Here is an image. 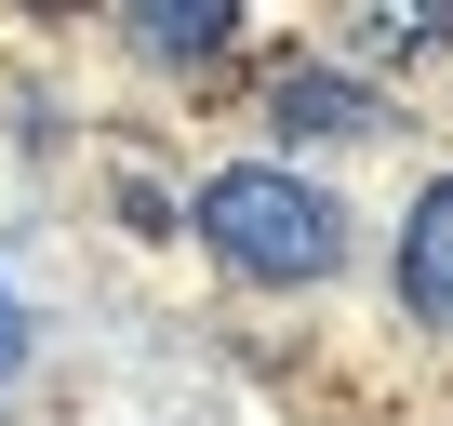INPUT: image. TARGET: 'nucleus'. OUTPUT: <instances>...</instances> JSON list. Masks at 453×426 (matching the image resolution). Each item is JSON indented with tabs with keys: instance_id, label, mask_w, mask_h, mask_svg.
<instances>
[{
	"instance_id": "f257e3e1",
	"label": "nucleus",
	"mask_w": 453,
	"mask_h": 426,
	"mask_svg": "<svg viewBox=\"0 0 453 426\" xmlns=\"http://www.w3.org/2000/svg\"><path fill=\"white\" fill-rule=\"evenodd\" d=\"M200 240L241 267V280H267V293H307V280L347 267V213H334V186H307L280 160H226L200 186Z\"/></svg>"
},
{
	"instance_id": "f03ea898",
	"label": "nucleus",
	"mask_w": 453,
	"mask_h": 426,
	"mask_svg": "<svg viewBox=\"0 0 453 426\" xmlns=\"http://www.w3.org/2000/svg\"><path fill=\"white\" fill-rule=\"evenodd\" d=\"M267 120H280L294 147H347V133H373L387 107H373V80H360V67H280Z\"/></svg>"
},
{
	"instance_id": "7ed1b4c3",
	"label": "nucleus",
	"mask_w": 453,
	"mask_h": 426,
	"mask_svg": "<svg viewBox=\"0 0 453 426\" xmlns=\"http://www.w3.org/2000/svg\"><path fill=\"white\" fill-rule=\"evenodd\" d=\"M400 307L413 320H453V173H426L413 227H400Z\"/></svg>"
},
{
	"instance_id": "20e7f679",
	"label": "nucleus",
	"mask_w": 453,
	"mask_h": 426,
	"mask_svg": "<svg viewBox=\"0 0 453 426\" xmlns=\"http://www.w3.org/2000/svg\"><path fill=\"white\" fill-rule=\"evenodd\" d=\"M226 27H241V0H147V14H134V54L200 67V54H226Z\"/></svg>"
},
{
	"instance_id": "39448f33",
	"label": "nucleus",
	"mask_w": 453,
	"mask_h": 426,
	"mask_svg": "<svg viewBox=\"0 0 453 426\" xmlns=\"http://www.w3.org/2000/svg\"><path fill=\"white\" fill-rule=\"evenodd\" d=\"M453 41V0H387V14H360V54H440Z\"/></svg>"
},
{
	"instance_id": "423d86ee",
	"label": "nucleus",
	"mask_w": 453,
	"mask_h": 426,
	"mask_svg": "<svg viewBox=\"0 0 453 426\" xmlns=\"http://www.w3.org/2000/svg\"><path fill=\"white\" fill-rule=\"evenodd\" d=\"M14 360H27V320H14V293H0V386H14Z\"/></svg>"
}]
</instances>
